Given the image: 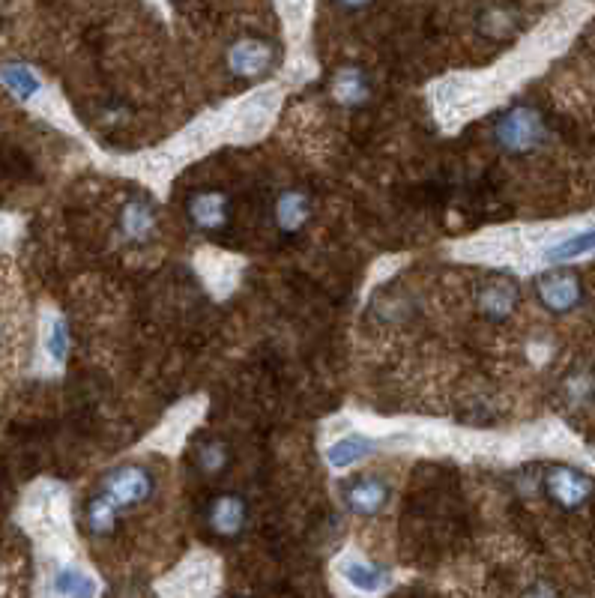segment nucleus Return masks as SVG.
I'll return each instance as SVG.
<instances>
[{
    "label": "nucleus",
    "mask_w": 595,
    "mask_h": 598,
    "mask_svg": "<svg viewBox=\"0 0 595 598\" xmlns=\"http://www.w3.org/2000/svg\"><path fill=\"white\" fill-rule=\"evenodd\" d=\"M545 138H548L545 117L533 105H515L506 114H500V120L494 123V141L512 156L533 153L539 144H545Z\"/></svg>",
    "instance_id": "obj_1"
},
{
    "label": "nucleus",
    "mask_w": 595,
    "mask_h": 598,
    "mask_svg": "<svg viewBox=\"0 0 595 598\" xmlns=\"http://www.w3.org/2000/svg\"><path fill=\"white\" fill-rule=\"evenodd\" d=\"M153 488H156L153 473H150L144 464H135V461H132V464H120V467L108 470L99 491H102L108 500H114L117 509L123 512V509H132V506L147 503V500L153 497Z\"/></svg>",
    "instance_id": "obj_2"
},
{
    "label": "nucleus",
    "mask_w": 595,
    "mask_h": 598,
    "mask_svg": "<svg viewBox=\"0 0 595 598\" xmlns=\"http://www.w3.org/2000/svg\"><path fill=\"white\" fill-rule=\"evenodd\" d=\"M545 494L563 512H578L595 497L593 476L569 464H551L545 473Z\"/></svg>",
    "instance_id": "obj_3"
},
{
    "label": "nucleus",
    "mask_w": 595,
    "mask_h": 598,
    "mask_svg": "<svg viewBox=\"0 0 595 598\" xmlns=\"http://www.w3.org/2000/svg\"><path fill=\"white\" fill-rule=\"evenodd\" d=\"M279 60V48L267 36H240L225 54V66L234 78H261Z\"/></svg>",
    "instance_id": "obj_4"
},
{
    "label": "nucleus",
    "mask_w": 595,
    "mask_h": 598,
    "mask_svg": "<svg viewBox=\"0 0 595 598\" xmlns=\"http://www.w3.org/2000/svg\"><path fill=\"white\" fill-rule=\"evenodd\" d=\"M536 299L551 314H569L584 299V282L575 270H548L536 276Z\"/></svg>",
    "instance_id": "obj_5"
},
{
    "label": "nucleus",
    "mask_w": 595,
    "mask_h": 598,
    "mask_svg": "<svg viewBox=\"0 0 595 598\" xmlns=\"http://www.w3.org/2000/svg\"><path fill=\"white\" fill-rule=\"evenodd\" d=\"M521 305V285L509 273H488L476 288V308L482 317L503 323Z\"/></svg>",
    "instance_id": "obj_6"
},
{
    "label": "nucleus",
    "mask_w": 595,
    "mask_h": 598,
    "mask_svg": "<svg viewBox=\"0 0 595 598\" xmlns=\"http://www.w3.org/2000/svg\"><path fill=\"white\" fill-rule=\"evenodd\" d=\"M186 219L195 231L213 234L231 222V198L222 189H201L186 198Z\"/></svg>",
    "instance_id": "obj_7"
},
{
    "label": "nucleus",
    "mask_w": 595,
    "mask_h": 598,
    "mask_svg": "<svg viewBox=\"0 0 595 598\" xmlns=\"http://www.w3.org/2000/svg\"><path fill=\"white\" fill-rule=\"evenodd\" d=\"M392 488L386 485V479L380 476H353L344 488H341V500L344 506L359 515V518H371L380 515L389 506Z\"/></svg>",
    "instance_id": "obj_8"
},
{
    "label": "nucleus",
    "mask_w": 595,
    "mask_h": 598,
    "mask_svg": "<svg viewBox=\"0 0 595 598\" xmlns=\"http://www.w3.org/2000/svg\"><path fill=\"white\" fill-rule=\"evenodd\" d=\"M207 527L219 539H237L249 527V503L240 494H219L207 506Z\"/></svg>",
    "instance_id": "obj_9"
},
{
    "label": "nucleus",
    "mask_w": 595,
    "mask_h": 598,
    "mask_svg": "<svg viewBox=\"0 0 595 598\" xmlns=\"http://www.w3.org/2000/svg\"><path fill=\"white\" fill-rule=\"evenodd\" d=\"M338 575L356 590V593H365V596H374V593H383L389 584H392V572L380 563H371L359 554H344L338 560Z\"/></svg>",
    "instance_id": "obj_10"
},
{
    "label": "nucleus",
    "mask_w": 595,
    "mask_h": 598,
    "mask_svg": "<svg viewBox=\"0 0 595 598\" xmlns=\"http://www.w3.org/2000/svg\"><path fill=\"white\" fill-rule=\"evenodd\" d=\"M117 225H120V234L141 246V243H150L156 228H159V216H156V207L144 198H132L120 207V216H117Z\"/></svg>",
    "instance_id": "obj_11"
},
{
    "label": "nucleus",
    "mask_w": 595,
    "mask_h": 598,
    "mask_svg": "<svg viewBox=\"0 0 595 598\" xmlns=\"http://www.w3.org/2000/svg\"><path fill=\"white\" fill-rule=\"evenodd\" d=\"M329 96L344 108H362L371 99V78L359 66H341L329 81Z\"/></svg>",
    "instance_id": "obj_12"
},
{
    "label": "nucleus",
    "mask_w": 595,
    "mask_h": 598,
    "mask_svg": "<svg viewBox=\"0 0 595 598\" xmlns=\"http://www.w3.org/2000/svg\"><path fill=\"white\" fill-rule=\"evenodd\" d=\"M48 593H51V598H96L99 596V584L87 569L66 563V566H57L51 572Z\"/></svg>",
    "instance_id": "obj_13"
},
{
    "label": "nucleus",
    "mask_w": 595,
    "mask_h": 598,
    "mask_svg": "<svg viewBox=\"0 0 595 598\" xmlns=\"http://www.w3.org/2000/svg\"><path fill=\"white\" fill-rule=\"evenodd\" d=\"M311 219V198L302 189H285L276 198V228L285 234H297Z\"/></svg>",
    "instance_id": "obj_14"
},
{
    "label": "nucleus",
    "mask_w": 595,
    "mask_h": 598,
    "mask_svg": "<svg viewBox=\"0 0 595 598\" xmlns=\"http://www.w3.org/2000/svg\"><path fill=\"white\" fill-rule=\"evenodd\" d=\"M84 524H87V530H90V536H111L114 530H117V524H120V509H117V503L114 500H108L102 491H96L90 500H87V506H84Z\"/></svg>",
    "instance_id": "obj_15"
},
{
    "label": "nucleus",
    "mask_w": 595,
    "mask_h": 598,
    "mask_svg": "<svg viewBox=\"0 0 595 598\" xmlns=\"http://www.w3.org/2000/svg\"><path fill=\"white\" fill-rule=\"evenodd\" d=\"M371 452H374V443H371L368 437H362V434H347V437L335 440V443L326 449V461H329V467L344 470V467H353V464L365 461Z\"/></svg>",
    "instance_id": "obj_16"
},
{
    "label": "nucleus",
    "mask_w": 595,
    "mask_h": 598,
    "mask_svg": "<svg viewBox=\"0 0 595 598\" xmlns=\"http://www.w3.org/2000/svg\"><path fill=\"white\" fill-rule=\"evenodd\" d=\"M228 464H231V449L222 440H204V443H198V449H195V467H198L201 476L216 479V476H222L228 470Z\"/></svg>",
    "instance_id": "obj_17"
},
{
    "label": "nucleus",
    "mask_w": 595,
    "mask_h": 598,
    "mask_svg": "<svg viewBox=\"0 0 595 598\" xmlns=\"http://www.w3.org/2000/svg\"><path fill=\"white\" fill-rule=\"evenodd\" d=\"M183 578H186V593L180 598H210L213 596V590H216V572H213V566L207 563H189V566H183V572H180Z\"/></svg>",
    "instance_id": "obj_18"
},
{
    "label": "nucleus",
    "mask_w": 595,
    "mask_h": 598,
    "mask_svg": "<svg viewBox=\"0 0 595 598\" xmlns=\"http://www.w3.org/2000/svg\"><path fill=\"white\" fill-rule=\"evenodd\" d=\"M42 347H45V356L54 365L66 362V356H69V326H66L63 317H51L45 323V341H42Z\"/></svg>",
    "instance_id": "obj_19"
},
{
    "label": "nucleus",
    "mask_w": 595,
    "mask_h": 598,
    "mask_svg": "<svg viewBox=\"0 0 595 598\" xmlns=\"http://www.w3.org/2000/svg\"><path fill=\"white\" fill-rule=\"evenodd\" d=\"M0 78H3V84L21 99V102H27V99H33L36 93H39V78L27 69V66H3L0 69Z\"/></svg>",
    "instance_id": "obj_20"
},
{
    "label": "nucleus",
    "mask_w": 595,
    "mask_h": 598,
    "mask_svg": "<svg viewBox=\"0 0 595 598\" xmlns=\"http://www.w3.org/2000/svg\"><path fill=\"white\" fill-rule=\"evenodd\" d=\"M584 255H595V231L587 234H578L554 249H548V261L560 264V261H575V258H584Z\"/></svg>",
    "instance_id": "obj_21"
},
{
    "label": "nucleus",
    "mask_w": 595,
    "mask_h": 598,
    "mask_svg": "<svg viewBox=\"0 0 595 598\" xmlns=\"http://www.w3.org/2000/svg\"><path fill=\"white\" fill-rule=\"evenodd\" d=\"M479 27H482V33L500 39V36H506V33L515 30V15H512L509 9H503V6H494V9H488V12L479 18Z\"/></svg>",
    "instance_id": "obj_22"
},
{
    "label": "nucleus",
    "mask_w": 595,
    "mask_h": 598,
    "mask_svg": "<svg viewBox=\"0 0 595 598\" xmlns=\"http://www.w3.org/2000/svg\"><path fill=\"white\" fill-rule=\"evenodd\" d=\"M521 598H560V593H557L551 584L539 581V584H533V587H530V590H527Z\"/></svg>",
    "instance_id": "obj_23"
},
{
    "label": "nucleus",
    "mask_w": 595,
    "mask_h": 598,
    "mask_svg": "<svg viewBox=\"0 0 595 598\" xmlns=\"http://www.w3.org/2000/svg\"><path fill=\"white\" fill-rule=\"evenodd\" d=\"M335 6H341V9H347V12H356V9H365L371 0H332Z\"/></svg>",
    "instance_id": "obj_24"
}]
</instances>
